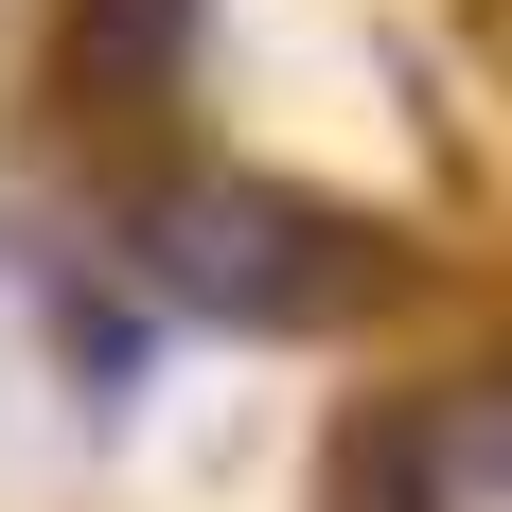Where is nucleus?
<instances>
[{
	"instance_id": "obj_3",
	"label": "nucleus",
	"mask_w": 512,
	"mask_h": 512,
	"mask_svg": "<svg viewBox=\"0 0 512 512\" xmlns=\"http://www.w3.org/2000/svg\"><path fill=\"white\" fill-rule=\"evenodd\" d=\"M336 512H424V442H407V424H389V442L336 477Z\"/></svg>"
},
{
	"instance_id": "obj_1",
	"label": "nucleus",
	"mask_w": 512,
	"mask_h": 512,
	"mask_svg": "<svg viewBox=\"0 0 512 512\" xmlns=\"http://www.w3.org/2000/svg\"><path fill=\"white\" fill-rule=\"evenodd\" d=\"M142 265H159L195 318H301V301H318L301 230H283L265 195H159V212H142Z\"/></svg>"
},
{
	"instance_id": "obj_2",
	"label": "nucleus",
	"mask_w": 512,
	"mask_h": 512,
	"mask_svg": "<svg viewBox=\"0 0 512 512\" xmlns=\"http://www.w3.org/2000/svg\"><path fill=\"white\" fill-rule=\"evenodd\" d=\"M177 18L195 0H71V53H89L106 89H142V71H177Z\"/></svg>"
}]
</instances>
